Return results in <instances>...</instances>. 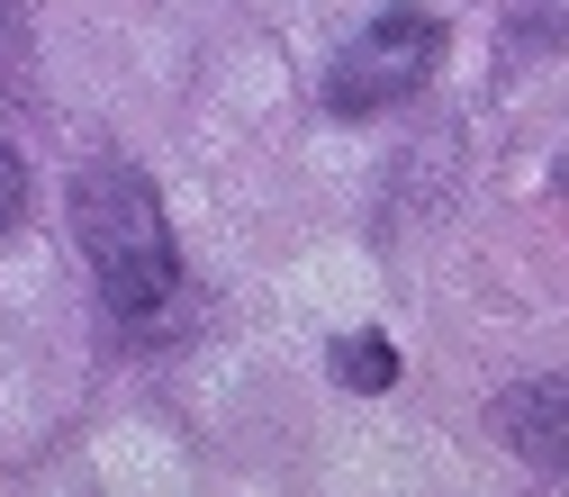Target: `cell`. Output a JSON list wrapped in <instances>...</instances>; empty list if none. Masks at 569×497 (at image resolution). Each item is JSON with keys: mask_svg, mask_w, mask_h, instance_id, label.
Masks as SVG:
<instances>
[{"mask_svg": "<svg viewBox=\"0 0 569 497\" xmlns=\"http://www.w3.org/2000/svg\"><path fill=\"white\" fill-rule=\"evenodd\" d=\"M63 208H73V245H82L100 299L118 317H154V308L181 299V254H172V227H163V199L136 163H118V155L82 163Z\"/></svg>", "mask_w": 569, "mask_h": 497, "instance_id": "cell-1", "label": "cell"}, {"mask_svg": "<svg viewBox=\"0 0 569 497\" xmlns=\"http://www.w3.org/2000/svg\"><path fill=\"white\" fill-rule=\"evenodd\" d=\"M435 54H443V28L435 19H425V10H407V0H398V10H380L362 37H352L335 63H326V109L335 118H371V109H398L425 73H435Z\"/></svg>", "mask_w": 569, "mask_h": 497, "instance_id": "cell-2", "label": "cell"}, {"mask_svg": "<svg viewBox=\"0 0 569 497\" xmlns=\"http://www.w3.org/2000/svg\"><path fill=\"white\" fill-rule=\"evenodd\" d=\"M497 425H507V444L533 470H569V380H525L497 407Z\"/></svg>", "mask_w": 569, "mask_h": 497, "instance_id": "cell-3", "label": "cell"}, {"mask_svg": "<svg viewBox=\"0 0 569 497\" xmlns=\"http://www.w3.org/2000/svg\"><path fill=\"white\" fill-rule=\"evenodd\" d=\"M326 371H335L343 389H362V398H380V389L398 380V344H389V335H335V352H326Z\"/></svg>", "mask_w": 569, "mask_h": 497, "instance_id": "cell-4", "label": "cell"}, {"mask_svg": "<svg viewBox=\"0 0 569 497\" xmlns=\"http://www.w3.org/2000/svg\"><path fill=\"white\" fill-rule=\"evenodd\" d=\"M19 208H28V172H19L10 146H0V227H19Z\"/></svg>", "mask_w": 569, "mask_h": 497, "instance_id": "cell-5", "label": "cell"}]
</instances>
